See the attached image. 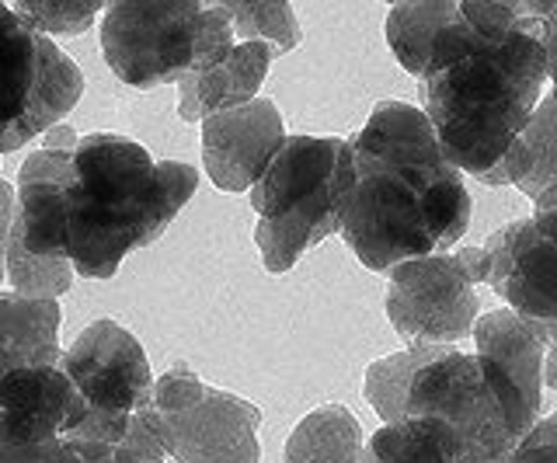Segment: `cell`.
Wrapping results in <instances>:
<instances>
[{
    "mask_svg": "<svg viewBox=\"0 0 557 463\" xmlns=\"http://www.w3.org/2000/svg\"><path fill=\"white\" fill-rule=\"evenodd\" d=\"M550 53L527 0H460L418 77L422 112L463 178L502 164L547 91Z\"/></svg>",
    "mask_w": 557,
    "mask_h": 463,
    "instance_id": "6da1fadb",
    "label": "cell"
},
{
    "mask_svg": "<svg viewBox=\"0 0 557 463\" xmlns=\"http://www.w3.org/2000/svg\"><path fill=\"white\" fill-rule=\"evenodd\" d=\"M356 182L345 199L342 241L370 272L453 251L470 227L467 182L446 161L429 115L387 98L352 136Z\"/></svg>",
    "mask_w": 557,
    "mask_h": 463,
    "instance_id": "7a4b0ae2",
    "label": "cell"
},
{
    "mask_svg": "<svg viewBox=\"0 0 557 463\" xmlns=\"http://www.w3.org/2000/svg\"><path fill=\"white\" fill-rule=\"evenodd\" d=\"M199 171L153 161L144 143L119 133H87L66 182V259L84 279H112L126 254L150 248L185 202Z\"/></svg>",
    "mask_w": 557,
    "mask_h": 463,
    "instance_id": "3957f363",
    "label": "cell"
},
{
    "mask_svg": "<svg viewBox=\"0 0 557 463\" xmlns=\"http://www.w3.org/2000/svg\"><path fill=\"white\" fill-rule=\"evenodd\" d=\"M352 143L342 136H286L251 188L258 213L255 245L272 276H283L310 248L342 234L345 199L352 192Z\"/></svg>",
    "mask_w": 557,
    "mask_h": 463,
    "instance_id": "277c9868",
    "label": "cell"
},
{
    "mask_svg": "<svg viewBox=\"0 0 557 463\" xmlns=\"http://www.w3.org/2000/svg\"><path fill=\"white\" fill-rule=\"evenodd\" d=\"M98 32L104 63L136 91L213 71L237 46L231 11L202 0H119Z\"/></svg>",
    "mask_w": 557,
    "mask_h": 463,
    "instance_id": "5b68a950",
    "label": "cell"
},
{
    "mask_svg": "<svg viewBox=\"0 0 557 463\" xmlns=\"http://www.w3.org/2000/svg\"><path fill=\"white\" fill-rule=\"evenodd\" d=\"M408 418H443L457 428L467 463H509L544 415L492 359L453 346L418 370L408 390Z\"/></svg>",
    "mask_w": 557,
    "mask_h": 463,
    "instance_id": "8992f818",
    "label": "cell"
},
{
    "mask_svg": "<svg viewBox=\"0 0 557 463\" xmlns=\"http://www.w3.org/2000/svg\"><path fill=\"white\" fill-rule=\"evenodd\" d=\"M84 95V74L42 32L0 4V153L60 126Z\"/></svg>",
    "mask_w": 557,
    "mask_h": 463,
    "instance_id": "52a82bcc",
    "label": "cell"
},
{
    "mask_svg": "<svg viewBox=\"0 0 557 463\" xmlns=\"http://www.w3.org/2000/svg\"><path fill=\"white\" fill-rule=\"evenodd\" d=\"M147 415L164 450L178 463H258L261 411L231 390L209 387L188 366L153 380Z\"/></svg>",
    "mask_w": 557,
    "mask_h": 463,
    "instance_id": "ba28073f",
    "label": "cell"
},
{
    "mask_svg": "<svg viewBox=\"0 0 557 463\" xmlns=\"http://www.w3.org/2000/svg\"><path fill=\"white\" fill-rule=\"evenodd\" d=\"M492 265L484 248L440 251L387 272V321L408 346H457L481 317L478 286Z\"/></svg>",
    "mask_w": 557,
    "mask_h": 463,
    "instance_id": "9c48e42d",
    "label": "cell"
},
{
    "mask_svg": "<svg viewBox=\"0 0 557 463\" xmlns=\"http://www.w3.org/2000/svg\"><path fill=\"white\" fill-rule=\"evenodd\" d=\"M60 370L91 411L136 415L153 398L150 359L139 338L112 317H98L63 349Z\"/></svg>",
    "mask_w": 557,
    "mask_h": 463,
    "instance_id": "30bf717a",
    "label": "cell"
},
{
    "mask_svg": "<svg viewBox=\"0 0 557 463\" xmlns=\"http://www.w3.org/2000/svg\"><path fill=\"white\" fill-rule=\"evenodd\" d=\"M492 265L487 286L530 321H557V205L505 223L481 245Z\"/></svg>",
    "mask_w": 557,
    "mask_h": 463,
    "instance_id": "8fae6325",
    "label": "cell"
},
{
    "mask_svg": "<svg viewBox=\"0 0 557 463\" xmlns=\"http://www.w3.org/2000/svg\"><path fill=\"white\" fill-rule=\"evenodd\" d=\"M286 143V123L272 98L209 115L202 123V167L220 192H251Z\"/></svg>",
    "mask_w": 557,
    "mask_h": 463,
    "instance_id": "7c38bea8",
    "label": "cell"
},
{
    "mask_svg": "<svg viewBox=\"0 0 557 463\" xmlns=\"http://www.w3.org/2000/svg\"><path fill=\"white\" fill-rule=\"evenodd\" d=\"M87 411L91 408L60 366H22L0 376V422L14 442L74 436Z\"/></svg>",
    "mask_w": 557,
    "mask_h": 463,
    "instance_id": "4fadbf2b",
    "label": "cell"
},
{
    "mask_svg": "<svg viewBox=\"0 0 557 463\" xmlns=\"http://www.w3.org/2000/svg\"><path fill=\"white\" fill-rule=\"evenodd\" d=\"M74 153L32 150L17 171L14 230L39 259H66V182ZM70 262V259H66Z\"/></svg>",
    "mask_w": 557,
    "mask_h": 463,
    "instance_id": "5bb4252c",
    "label": "cell"
},
{
    "mask_svg": "<svg viewBox=\"0 0 557 463\" xmlns=\"http://www.w3.org/2000/svg\"><path fill=\"white\" fill-rule=\"evenodd\" d=\"M470 338H474L478 355L492 359L495 366L509 373V380L522 390L530 408L544 411V321H530L502 306V311L481 314Z\"/></svg>",
    "mask_w": 557,
    "mask_h": 463,
    "instance_id": "9a60e30c",
    "label": "cell"
},
{
    "mask_svg": "<svg viewBox=\"0 0 557 463\" xmlns=\"http://www.w3.org/2000/svg\"><path fill=\"white\" fill-rule=\"evenodd\" d=\"M60 300H28L14 289H0V359L8 370L60 366Z\"/></svg>",
    "mask_w": 557,
    "mask_h": 463,
    "instance_id": "2e32d148",
    "label": "cell"
},
{
    "mask_svg": "<svg viewBox=\"0 0 557 463\" xmlns=\"http://www.w3.org/2000/svg\"><path fill=\"white\" fill-rule=\"evenodd\" d=\"M509 185L533 202V210L557 205V98L547 91L519 133L512 150L502 158Z\"/></svg>",
    "mask_w": 557,
    "mask_h": 463,
    "instance_id": "e0dca14e",
    "label": "cell"
},
{
    "mask_svg": "<svg viewBox=\"0 0 557 463\" xmlns=\"http://www.w3.org/2000/svg\"><path fill=\"white\" fill-rule=\"evenodd\" d=\"M362 463H467V450L443 418H400L366 439Z\"/></svg>",
    "mask_w": 557,
    "mask_h": 463,
    "instance_id": "ac0fdd59",
    "label": "cell"
},
{
    "mask_svg": "<svg viewBox=\"0 0 557 463\" xmlns=\"http://www.w3.org/2000/svg\"><path fill=\"white\" fill-rule=\"evenodd\" d=\"M362 425L345 404H321L296 422L286 439V463H362Z\"/></svg>",
    "mask_w": 557,
    "mask_h": 463,
    "instance_id": "d6986e66",
    "label": "cell"
},
{
    "mask_svg": "<svg viewBox=\"0 0 557 463\" xmlns=\"http://www.w3.org/2000/svg\"><path fill=\"white\" fill-rule=\"evenodd\" d=\"M275 60V49L265 42H237L234 53L223 63H216L213 71L196 74V88L202 112L220 115V112H234L240 105H251L258 98L261 84L269 77V66Z\"/></svg>",
    "mask_w": 557,
    "mask_h": 463,
    "instance_id": "ffe728a7",
    "label": "cell"
},
{
    "mask_svg": "<svg viewBox=\"0 0 557 463\" xmlns=\"http://www.w3.org/2000/svg\"><path fill=\"white\" fill-rule=\"evenodd\" d=\"M460 0H422V4H394L387 11V46L394 60L411 77H422L429 66L432 42L440 32L457 22Z\"/></svg>",
    "mask_w": 557,
    "mask_h": 463,
    "instance_id": "44dd1931",
    "label": "cell"
},
{
    "mask_svg": "<svg viewBox=\"0 0 557 463\" xmlns=\"http://www.w3.org/2000/svg\"><path fill=\"white\" fill-rule=\"evenodd\" d=\"M453 346H408L394 355H383L376 363H370L362 380L366 404L376 411L380 425H391L408 418V390L418 370H425L432 359H440Z\"/></svg>",
    "mask_w": 557,
    "mask_h": 463,
    "instance_id": "7402d4cb",
    "label": "cell"
},
{
    "mask_svg": "<svg viewBox=\"0 0 557 463\" xmlns=\"http://www.w3.org/2000/svg\"><path fill=\"white\" fill-rule=\"evenodd\" d=\"M223 8L234 18L237 42H265L275 49V57H283L304 42L300 18L283 0H261V4H255V0L251 4L248 0H226Z\"/></svg>",
    "mask_w": 557,
    "mask_h": 463,
    "instance_id": "603a6c76",
    "label": "cell"
},
{
    "mask_svg": "<svg viewBox=\"0 0 557 463\" xmlns=\"http://www.w3.org/2000/svg\"><path fill=\"white\" fill-rule=\"evenodd\" d=\"M77 268L66 259H39L32 254L17 230H11V245H8V283L17 297L28 300H60L63 293L74 289Z\"/></svg>",
    "mask_w": 557,
    "mask_h": 463,
    "instance_id": "cb8c5ba5",
    "label": "cell"
},
{
    "mask_svg": "<svg viewBox=\"0 0 557 463\" xmlns=\"http://www.w3.org/2000/svg\"><path fill=\"white\" fill-rule=\"evenodd\" d=\"M11 8L17 18L52 39L81 36V32H87L101 18L109 4H98V0H17Z\"/></svg>",
    "mask_w": 557,
    "mask_h": 463,
    "instance_id": "d4e9b609",
    "label": "cell"
},
{
    "mask_svg": "<svg viewBox=\"0 0 557 463\" xmlns=\"http://www.w3.org/2000/svg\"><path fill=\"white\" fill-rule=\"evenodd\" d=\"M0 463H87L74 439H49V442H14L0 422Z\"/></svg>",
    "mask_w": 557,
    "mask_h": 463,
    "instance_id": "484cf974",
    "label": "cell"
},
{
    "mask_svg": "<svg viewBox=\"0 0 557 463\" xmlns=\"http://www.w3.org/2000/svg\"><path fill=\"white\" fill-rule=\"evenodd\" d=\"M509 463H557V411L530 428Z\"/></svg>",
    "mask_w": 557,
    "mask_h": 463,
    "instance_id": "4316f807",
    "label": "cell"
},
{
    "mask_svg": "<svg viewBox=\"0 0 557 463\" xmlns=\"http://www.w3.org/2000/svg\"><path fill=\"white\" fill-rule=\"evenodd\" d=\"M133 415H112V411H87V418L74 428V436L66 439H81V442H104V446H119L129 433Z\"/></svg>",
    "mask_w": 557,
    "mask_h": 463,
    "instance_id": "83f0119b",
    "label": "cell"
},
{
    "mask_svg": "<svg viewBox=\"0 0 557 463\" xmlns=\"http://www.w3.org/2000/svg\"><path fill=\"white\" fill-rule=\"evenodd\" d=\"M14 210H17V188L11 182H0V286L8 283V245L14 230Z\"/></svg>",
    "mask_w": 557,
    "mask_h": 463,
    "instance_id": "f1b7e54d",
    "label": "cell"
},
{
    "mask_svg": "<svg viewBox=\"0 0 557 463\" xmlns=\"http://www.w3.org/2000/svg\"><path fill=\"white\" fill-rule=\"evenodd\" d=\"M178 118L182 123H206L202 101H199V88H196V74H188L178 80Z\"/></svg>",
    "mask_w": 557,
    "mask_h": 463,
    "instance_id": "f546056e",
    "label": "cell"
},
{
    "mask_svg": "<svg viewBox=\"0 0 557 463\" xmlns=\"http://www.w3.org/2000/svg\"><path fill=\"white\" fill-rule=\"evenodd\" d=\"M527 8L540 22V28H544V46L554 60V53H557V0H527Z\"/></svg>",
    "mask_w": 557,
    "mask_h": 463,
    "instance_id": "4dcf8cb0",
    "label": "cell"
},
{
    "mask_svg": "<svg viewBox=\"0 0 557 463\" xmlns=\"http://www.w3.org/2000/svg\"><path fill=\"white\" fill-rule=\"evenodd\" d=\"M81 143V136L77 129L70 126V123H60V126H52L49 133H42V150H63V153H74Z\"/></svg>",
    "mask_w": 557,
    "mask_h": 463,
    "instance_id": "1f68e13d",
    "label": "cell"
},
{
    "mask_svg": "<svg viewBox=\"0 0 557 463\" xmlns=\"http://www.w3.org/2000/svg\"><path fill=\"white\" fill-rule=\"evenodd\" d=\"M547 352H544V390H557V321H544Z\"/></svg>",
    "mask_w": 557,
    "mask_h": 463,
    "instance_id": "d6a6232c",
    "label": "cell"
},
{
    "mask_svg": "<svg viewBox=\"0 0 557 463\" xmlns=\"http://www.w3.org/2000/svg\"><path fill=\"white\" fill-rule=\"evenodd\" d=\"M474 182H481V185H487V188H509V175H505V167H502V164H495L492 171H484V175L474 178Z\"/></svg>",
    "mask_w": 557,
    "mask_h": 463,
    "instance_id": "836d02e7",
    "label": "cell"
},
{
    "mask_svg": "<svg viewBox=\"0 0 557 463\" xmlns=\"http://www.w3.org/2000/svg\"><path fill=\"white\" fill-rule=\"evenodd\" d=\"M547 84H550V95L557 98V53H554V60H550V77H547Z\"/></svg>",
    "mask_w": 557,
    "mask_h": 463,
    "instance_id": "e575fe53",
    "label": "cell"
},
{
    "mask_svg": "<svg viewBox=\"0 0 557 463\" xmlns=\"http://www.w3.org/2000/svg\"><path fill=\"white\" fill-rule=\"evenodd\" d=\"M0 376H4V359H0Z\"/></svg>",
    "mask_w": 557,
    "mask_h": 463,
    "instance_id": "d590c367",
    "label": "cell"
},
{
    "mask_svg": "<svg viewBox=\"0 0 557 463\" xmlns=\"http://www.w3.org/2000/svg\"><path fill=\"white\" fill-rule=\"evenodd\" d=\"M168 463H178V460H168Z\"/></svg>",
    "mask_w": 557,
    "mask_h": 463,
    "instance_id": "8d00e7d4",
    "label": "cell"
},
{
    "mask_svg": "<svg viewBox=\"0 0 557 463\" xmlns=\"http://www.w3.org/2000/svg\"><path fill=\"white\" fill-rule=\"evenodd\" d=\"M0 182H4V178H0Z\"/></svg>",
    "mask_w": 557,
    "mask_h": 463,
    "instance_id": "74e56055",
    "label": "cell"
}]
</instances>
